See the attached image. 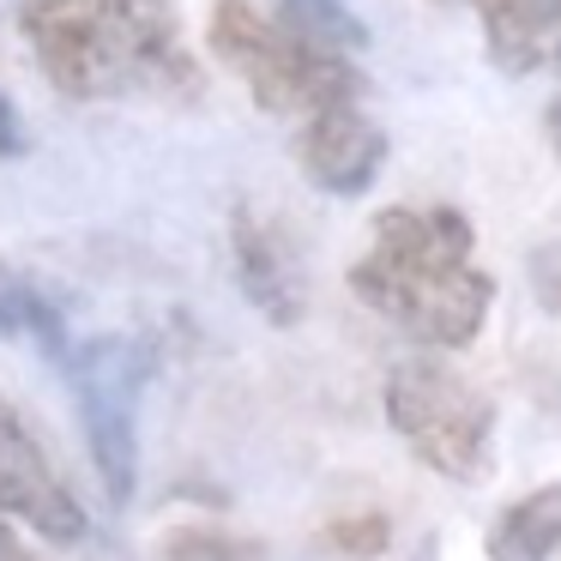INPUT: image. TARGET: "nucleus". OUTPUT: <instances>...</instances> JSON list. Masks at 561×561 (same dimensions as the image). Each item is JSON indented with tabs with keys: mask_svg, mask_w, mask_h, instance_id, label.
<instances>
[{
	"mask_svg": "<svg viewBox=\"0 0 561 561\" xmlns=\"http://www.w3.org/2000/svg\"><path fill=\"white\" fill-rule=\"evenodd\" d=\"M206 43L266 115H314L327 103H356L363 98V73L351 55L314 49L296 37L284 19L260 13L254 0H218L211 7Z\"/></svg>",
	"mask_w": 561,
	"mask_h": 561,
	"instance_id": "nucleus-3",
	"label": "nucleus"
},
{
	"mask_svg": "<svg viewBox=\"0 0 561 561\" xmlns=\"http://www.w3.org/2000/svg\"><path fill=\"white\" fill-rule=\"evenodd\" d=\"M19 31L61 98L103 103L199 91L170 0H25Z\"/></svg>",
	"mask_w": 561,
	"mask_h": 561,
	"instance_id": "nucleus-2",
	"label": "nucleus"
},
{
	"mask_svg": "<svg viewBox=\"0 0 561 561\" xmlns=\"http://www.w3.org/2000/svg\"><path fill=\"white\" fill-rule=\"evenodd\" d=\"M471 254L477 230L459 206H387L375 248L351 266V290L416 344L465 351L495 302V278Z\"/></svg>",
	"mask_w": 561,
	"mask_h": 561,
	"instance_id": "nucleus-1",
	"label": "nucleus"
},
{
	"mask_svg": "<svg viewBox=\"0 0 561 561\" xmlns=\"http://www.w3.org/2000/svg\"><path fill=\"white\" fill-rule=\"evenodd\" d=\"M387 423L404 435V447L428 471L453 483H477L489 471V435H495V404L477 387H465L440 363H399L387 375Z\"/></svg>",
	"mask_w": 561,
	"mask_h": 561,
	"instance_id": "nucleus-4",
	"label": "nucleus"
},
{
	"mask_svg": "<svg viewBox=\"0 0 561 561\" xmlns=\"http://www.w3.org/2000/svg\"><path fill=\"white\" fill-rule=\"evenodd\" d=\"M483 19V43L495 67L507 73H531L549 61V43L561 31V0H471Z\"/></svg>",
	"mask_w": 561,
	"mask_h": 561,
	"instance_id": "nucleus-9",
	"label": "nucleus"
},
{
	"mask_svg": "<svg viewBox=\"0 0 561 561\" xmlns=\"http://www.w3.org/2000/svg\"><path fill=\"white\" fill-rule=\"evenodd\" d=\"M549 146H556V158H561V98L549 103Z\"/></svg>",
	"mask_w": 561,
	"mask_h": 561,
	"instance_id": "nucleus-16",
	"label": "nucleus"
},
{
	"mask_svg": "<svg viewBox=\"0 0 561 561\" xmlns=\"http://www.w3.org/2000/svg\"><path fill=\"white\" fill-rule=\"evenodd\" d=\"M163 556L170 561H266V543L254 537H230V531H170L163 537Z\"/></svg>",
	"mask_w": 561,
	"mask_h": 561,
	"instance_id": "nucleus-13",
	"label": "nucleus"
},
{
	"mask_svg": "<svg viewBox=\"0 0 561 561\" xmlns=\"http://www.w3.org/2000/svg\"><path fill=\"white\" fill-rule=\"evenodd\" d=\"M0 513L19 525H31L49 543H79L85 537V513L61 489V477L49 471L37 435L19 423V411L0 399Z\"/></svg>",
	"mask_w": 561,
	"mask_h": 561,
	"instance_id": "nucleus-6",
	"label": "nucleus"
},
{
	"mask_svg": "<svg viewBox=\"0 0 561 561\" xmlns=\"http://www.w3.org/2000/svg\"><path fill=\"white\" fill-rule=\"evenodd\" d=\"M230 248H236V278H242L248 302H254L272 327H296L302 308H308V284H302L296 254L284 248V236L242 206L230 224Z\"/></svg>",
	"mask_w": 561,
	"mask_h": 561,
	"instance_id": "nucleus-8",
	"label": "nucleus"
},
{
	"mask_svg": "<svg viewBox=\"0 0 561 561\" xmlns=\"http://www.w3.org/2000/svg\"><path fill=\"white\" fill-rule=\"evenodd\" d=\"M67 380L79 392V416L91 435V459L103 471L110 501L134 495L139 477V392H146L151 356L134 339H91V344H67Z\"/></svg>",
	"mask_w": 561,
	"mask_h": 561,
	"instance_id": "nucleus-5",
	"label": "nucleus"
},
{
	"mask_svg": "<svg viewBox=\"0 0 561 561\" xmlns=\"http://www.w3.org/2000/svg\"><path fill=\"white\" fill-rule=\"evenodd\" d=\"M549 61H556V67H561V31H556V43H549Z\"/></svg>",
	"mask_w": 561,
	"mask_h": 561,
	"instance_id": "nucleus-17",
	"label": "nucleus"
},
{
	"mask_svg": "<svg viewBox=\"0 0 561 561\" xmlns=\"http://www.w3.org/2000/svg\"><path fill=\"white\" fill-rule=\"evenodd\" d=\"M0 561H37V556H31V549L13 537V519H7V513H0Z\"/></svg>",
	"mask_w": 561,
	"mask_h": 561,
	"instance_id": "nucleus-15",
	"label": "nucleus"
},
{
	"mask_svg": "<svg viewBox=\"0 0 561 561\" xmlns=\"http://www.w3.org/2000/svg\"><path fill=\"white\" fill-rule=\"evenodd\" d=\"M278 19L296 37H308L314 49H332V55H356L368 43L363 19L344 0H278Z\"/></svg>",
	"mask_w": 561,
	"mask_h": 561,
	"instance_id": "nucleus-11",
	"label": "nucleus"
},
{
	"mask_svg": "<svg viewBox=\"0 0 561 561\" xmlns=\"http://www.w3.org/2000/svg\"><path fill=\"white\" fill-rule=\"evenodd\" d=\"M296 163H302V175L320 194L356 199V194L375 187L380 163H387V134H380L356 103H327V110L302 115Z\"/></svg>",
	"mask_w": 561,
	"mask_h": 561,
	"instance_id": "nucleus-7",
	"label": "nucleus"
},
{
	"mask_svg": "<svg viewBox=\"0 0 561 561\" xmlns=\"http://www.w3.org/2000/svg\"><path fill=\"white\" fill-rule=\"evenodd\" d=\"M561 549V483L519 495L489 525V561H549Z\"/></svg>",
	"mask_w": 561,
	"mask_h": 561,
	"instance_id": "nucleus-10",
	"label": "nucleus"
},
{
	"mask_svg": "<svg viewBox=\"0 0 561 561\" xmlns=\"http://www.w3.org/2000/svg\"><path fill=\"white\" fill-rule=\"evenodd\" d=\"M19 151H25V127H19V115L0 98V158H19Z\"/></svg>",
	"mask_w": 561,
	"mask_h": 561,
	"instance_id": "nucleus-14",
	"label": "nucleus"
},
{
	"mask_svg": "<svg viewBox=\"0 0 561 561\" xmlns=\"http://www.w3.org/2000/svg\"><path fill=\"white\" fill-rule=\"evenodd\" d=\"M320 543H327L332 556L375 561V556H387V543H392V519L387 513H344V519H332L327 531H320Z\"/></svg>",
	"mask_w": 561,
	"mask_h": 561,
	"instance_id": "nucleus-12",
	"label": "nucleus"
}]
</instances>
